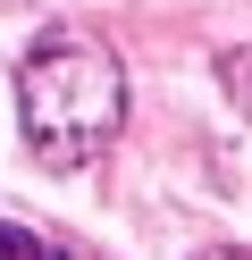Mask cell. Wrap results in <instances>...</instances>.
Returning <instances> with one entry per match:
<instances>
[{"instance_id": "obj_3", "label": "cell", "mask_w": 252, "mask_h": 260, "mask_svg": "<svg viewBox=\"0 0 252 260\" xmlns=\"http://www.w3.org/2000/svg\"><path fill=\"white\" fill-rule=\"evenodd\" d=\"M227 84H244V101H252V51H244V59H227Z\"/></svg>"}, {"instance_id": "obj_2", "label": "cell", "mask_w": 252, "mask_h": 260, "mask_svg": "<svg viewBox=\"0 0 252 260\" xmlns=\"http://www.w3.org/2000/svg\"><path fill=\"white\" fill-rule=\"evenodd\" d=\"M0 260H42V243H34V226H0Z\"/></svg>"}, {"instance_id": "obj_1", "label": "cell", "mask_w": 252, "mask_h": 260, "mask_svg": "<svg viewBox=\"0 0 252 260\" xmlns=\"http://www.w3.org/2000/svg\"><path fill=\"white\" fill-rule=\"evenodd\" d=\"M17 118H25L34 151H42L50 168L93 159L101 143L118 135V118H126L118 59H109V51H93V42H50V51H34L25 92H17Z\"/></svg>"}, {"instance_id": "obj_4", "label": "cell", "mask_w": 252, "mask_h": 260, "mask_svg": "<svg viewBox=\"0 0 252 260\" xmlns=\"http://www.w3.org/2000/svg\"><path fill=\"white\" fill-rule=\"evenodd\" d=\"M202 260H252V252H202Z\"/></svg>"}]
</instances>
